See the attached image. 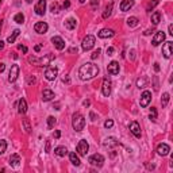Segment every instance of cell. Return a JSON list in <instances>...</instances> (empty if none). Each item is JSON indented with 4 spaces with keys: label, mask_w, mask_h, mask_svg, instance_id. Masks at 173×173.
Instances as JSON below:
<instances>
[{
    "label": "cell",
    "mask_w": 173,
    "mask_h": 173,
    "mask_svg": "<svg viewBox=\"0 0 173 173\" xmlns=\"http://www.w3.org/2000/svg\"><path fill=\"white\" fill-rule=\"evenodd\" d=\"M18 112L19 114H26L27 112V103H26V99H23V97L18 103Z\"/></svg>",
    "instance_id": "cb8c5ba5"
},
{
    "label": "cell",
    "mask_w": 173,
    "mask_h": 173,
    "mask_svg": "<svg viewBox=\"0 0 173 173\" xmlns=\"http://www.w3.org/2000/svg\"><path fill=\"white\" fill-rule=\"evenodd\" d=\"M95 37L93 35H87L84 39H82V43H81V47L84 52H88V50H91L92 47L95 46Z\"/></svg>",
    "instance_id": "8992f818"
},
{
    "label": "cell",
    "mask_w": 173,
    "mask_h": 173,
    "mask_svg": "<svg viewBox=\"0 0 173 173\" xmlns=\"http://www.w3.org/2000/svg\"><path fill=\"white\" fill-rule=\"evenodd\" d=\"M89 118H91V120H92V122H95V120H96V119H97L96 114H95V112H93V111H91V112H89Z\"/></svg>",
    "instance_id": "ee69618b"
},
{
    "label": "cell",
    "mask_w": 173,
    "mask_h": 173,
    "mask_svg": "<svg viewBox=\"0 0 173 173\" xmlns=\"http://www.w3.org/2000/svg\"><path fill=\"white\" fill-rule=\"evenodd\" d=\"M114 52H115V49L112 46H110L108 49H107V54H108V56H112V54H114Z\"/></svg>",
    "instance_id": "bcb514c9"
},
{
    "label": "cell",
    "mask_w": 173,
    "mask_h": 173,
    "mask_svg": "<svg viewBox=\"0 0 173 173\" xmlns=\"http://www.w3.org/2000/svg\"><path fill=\"white\" fill-rule=\"evenodd\" d=\"M54 154L58 155V157H65L68 154V149L65 146H58L54 149Z\"/></svg>",
    "instance_id": "4316f807"
},
{
    "label": "cell",
    "mask_w": 173,
    "mask_h": 173,
    "mask_svg": "<svg viewBox=\"0 0 173 173\" xmlns=\"http://www.w3.org/2000/svg\"><path fill=\"white\" fill-rule=\"evenodd\" d=\"M62 81L66 82V84H69V82H71V80H69V77H64V79H62Z\"/></svg>",
    "instance_id": "9f6ffc18"
},
{
    "label": "cell",
    "mask_w": 173,
    "mask_h": 173,
    "mask_svg": "<svg viewBox=\"0 0 173 173\" xmlns=\"http://www.w3.org/2000/svg\"><path fill=\"white\" fill-rule=\"evenodd\" d=\"M52 42L54 43V46H56L57 50H62L65 47V42L61 37H53V38H52Z\"/></svg>",
    "instance_id": "ffe728a7"
},
{
    "label": "cell",
    "mask_w": 173,
    "mask_h": 173,
    "mask_svg": "<svg viewBox=\"0 0 173 173\" xmlns=\"http://www.w3.org/2000/svg\"><path fill=\"white\" fill-rule=\"evenodd\" d=\"M23 126L26 133H31V126H30V120L29 119H23Z\"/></svg>",
    "instance_id": "ab89813d"
},
{
    "label": "cell",
    "mask_w": 173,
    "mask_h": 173,
    "mask_svg": "<svg viewBox=\"0 0 173 173\" xmlns=\"http://www.w3.org/2000/svg\"><path fill=\"white\" fill-rule=\"evenodd\" d=\"M168 30H169V34H170V35H173V26H172V24H169Z\"/></svg>",
    "instance_id": "f5cc1de1"
},
{
    "label": "cell",
    "mask_w": 173,
    "mask_h": 173,
    "mask_svg": "<svg viewBox=\"0 0 173 173\" xmlns=\"http://www.w3.org/2000/svg\"><path fill=\"white\" fill-rule=\"evenodd\" d=\"M19 49H21L23 53H27V47L26 46H22V45H19Z\"/></svg>",
    "instance_id": "681fc988"
},
{
    "label": "cell",
    "mask_w": 173,
    "mask_h": 173,
    "mask_svg": "<svg viewBox=\"0 0 173 173\" xmlns=\"http://www.w3.org/2000/svg\"><path fill=\"white\" fill-rule=\"evenodd\" d=\"M0 4H1V0H0Z\"/></svg>",
    "instance_id": "003e7915"
},
{
    "label": "cell",
    "mask_w": 173,
    "mask_h": 173,
    "mask_svg": "<svg viewBox=\"0 0 173 173\" xmlns=\"http://www.w3.org/2000/svg\"><path fill=\"white\" fill-rule=\"evenodd\" d=\"M112 126H114V120L112 119H107L106 122H104V127H106V129H111Z\"/></svg>",
    "instance_id": "60d3db41"
},
{
    "label": "cell",
    "mask_w": 173,
    "mask_h": 173,
    "mask_svg": "<svg viewBox=\"0 0 173 173\" xmlns=\"http://www.w3.org/2000/svg\"><path fill=\"white\" fill-rule=\"evenodd\" d=\"M19 34H21V30H14V32H12L11 35L8 37V39H7V42H8V43H14L15 41H16V38H18L19 37Z\"/></svg>",
    "instance_id": "f546056e"
},
{
    "label": "cell",
    "mask_w": 173,
    "mask_h": 173,
    "mask_svg": "<svg viewBox=\"0 0 173 173\" xmlns=\"http://www.w3.org/2000/svg\"><path fill=\"white\" fill-rule=\"evenodd\" d=\"M137 87L139 89L145 88V87H146V79H145V77H139V79L137 80Z\"/></svg>",
    "instance_id": "e575fe53"
},
{
    "label": "cell",
    "mask_w": 173,
    "mask_h": 173,
    "mask_svg": "<svg viewBox=\"0 0 173 173\" xmlns=\"http://www.w3.org/2000/svg\"><path fill=\"white\" fill-rule=\"evenodd\" d=\"M154 89H158V82H157V77H154Z\"/></svg>",
    "instance_id": "db71d44e"
},
{
    "label": "cell",
    "mask_w": 173,
    "mask_h": 173,
    "mask_svg": "<svg viewBox=\"0 0 173 173\" xmlns=\"http://www.w3.org/2000/svg\"><path fill=\"white\" fill-rule=\"evenodd\" d=\"M111 85H112L111 80H110L108 77H104V80H103L102 92H103V95H104L106 97H108L110 95H111Z\"/></svg>",
    "instance_id": "ba28073f"
},
{
    "label": "cell",
    "mask_w": 173,
    "mask_h": 173,
    "mask_svg": "<svg viewBox=\"0 0 173 173\" xmlns=\"http://www.w3.org/2000/svg\"><path fill=\"white\" fill-rule=\"evenodd\" d=\"M172 53H173V42L170 41L165 42L164 46H162V54H164V57L165 58H170Z\"/></svg>",
    "instance_id": "9c48e42d"
},
{
    "label": "cell",
    "mask_w": 173,
    "mask_h": 173,
    "mask_svg": "<svg viewBox=\"0 0 173 173\" xmlns=\"http://www.w3.org/2000/svg\"><path fill=\"white\" fill-rule=\"evenodd\" d=\"M26 1H27V3H31V1H32V0H26Z\"/></svg>",
    "instance_id": "03108f58"
},
{
    "label": "cell",
    "mask_w": 173,
    "mask_h": 173,
    "mask_svg": "<svg viewBox=\"0 0 173 173\" xmlns=\"http://www.w3.org/2000/svg\"><path fill=\"white\" fill-rule=\"evenodd\" d=\"M52 99H54V92L52 89H43V92H42V100L43 102H50Z\"/></svg>",
    "instance_id": "603a6c76"
},
{
    "label": "cell",
    "mask_w": 173,
    "mask_h": 173,
    "mask_svg": "<svg viewBox=\"0 0 173 173\" xmlns=\"http://www.w3.org/2000/svg\"><path fill=\"white\" fill-rule=\"evenodd\" d=\"M88 162L91 165H93V166H97V168H102L103 164H104V157H103L102 154H99V153H96V154H92L91 157L88 158Z\"/></svg>",
    "instance_id": "277c9868"
},
{
    "label": "cell",
    "mask_w": 173,
    "mask_h": 173,
    "mask_svg": "<svg viewBox=\"0 0 173 173\" xmlns=\"http://www.w3.org/2000/svg\"><path fill=\"white\" fill-rule=\"evenodd\" d=\"M34 11H35L37 15H41V16L45 15V12H46V0H39L34 7Z\"/></svg>",
    "instance_id": "5bb4252c"
},
{
    "label": "cell",
    "mask_w": 173,
    "mask_h": 173,
    "mask_svg": "<svg viewBox=\"0 0 173 173\" xmlns=\"http://www.w3.org/2000/svg\"><path fill=\"white\" fill-rule=\"evenodd\" d=\"M3 47H4V42H3V41H0V50L3 49Z\"/></svg>",
    "instance_id": "6125c7cd"
},
{
    "label": "cell",
    "mask_w": 173,
    "mask_h": 173,
    "mask_svg": "<svg viewBox=\"0 0 173 173\" xmlns=\"http://www.w3.org/2000/svg\"><path fill=\"white\" fill-rule=\"evenodd\" d=\"M164 41H165V32L164 31H157L154 34V37H153V39H152V45L153 46H158V45L162 43Z\"/></svg>",
    "instance_id": "8fae6325"
},
{
    "label": "cell",
    "mask_w": 173,
    "mask_h": 173,
    "mask_svg": "<svg viewBox=\"0 0 173 173\" xmlns=\"http://www.w3.org/2000/svg\"><path fill=\"white\" fill-rule=\"evenodd\" d=\"M118 139L115 137H108V138H106L104 139V142H103V146L104 147H115V146H118Z\"/></svg>",
    "instance_id": "ac0fdd59"
},
{
    "label": "cell",
    "mask_w": 173,
    "mask_h": 173,
    "mask_svg": "<svg viewBox=\"0 0 173 173\" xmlns=\"http://www.w3.org/2000/svg\"><path fill=\"white\" fill-rule=\"evenodd\" d=\"M154 71L160 72V64H158V62H155V64H154Z\"/></svg>",
    "instance_id": "c3c4849f"
},
{
    "label": "cell",
    "mask_w": 173,
    "mask_h": 173,
    "mask_svg": "<svg viewBox=\"0 0 173 173\" xmlns=\"http://www.w3.org/2000/svg\"><path fill=\"white\" fill-rule=\"evenodd\" d=\"M134 6V0H122V3H120V10L123 12L129 11L130 8H133Z\"/></svg>",
    "instance_id": "7402d4cb"
},
{
    "label": "cell",
    "mask_w": 173,
    "mask_h": 173,
    "mask_svg": "<svg viewBox=\"0 0 173 173\" xmlns=\"http://www.w3.org/2000/svg\"><path fill=\"white\" fill-rule=\"evenodd\" d=\"M149 119L152 120V122H155V120H157V110H155L154 107H152V108H150V115H149Z\"/></svg>",
    "instance_id": "d590c367"
},
{
    "label": "cell",
    "mask_w": 173,
    "mask_h": 173,
    "mask_svg": "<svg viewBox=\"0 0 173 173\" xmlns=\"http://www.w3.org/2000/svg\"><path fill=\"white\" fill-rule=\"evenodd\" d=\"M170 152V147L169 145L166 144H160L158 146H157V153H158L160 155H168Z\"/></svg>",
    "instance_id": "d6986e66"
},
{
    "label": "cell",
    "mask_w": 173,
    "mask_h": 173,
    "mask_svg": "<svg viewBox=\"0 0 173 173\" xmlns=\"http://www.w3.org/2000/svg\"><path fill=\"white\" fill-rule=\"evenodd\" d=\"M46 152H50V142H46Z\"/></svg>",
    "instance_id": "6f0895ef"
},
{
    "label": "cell",
    "mask_w": 173,
    "mask_h": 173,
    "mask_svg": "<svg viewBox=\"0 0 173 173\" xmlns=\"http://www.w3.org/2000/svg\"><path fill=\"white\" fill-rule=\"evenodd\" d=\"M76 149H77V153H79L80 155H87V153H88V150H89V145L85 139H81V141L77 144Z\"/></svg>",
    "instance_id": "52a82bcc"
},
{
    "label": "cell",
    "mask_w": 173,
    "mask_h": 173,
    "mask_svg": "<svg viewBox=\"0 0 173 173\" xmlns=\"http://www.w3.org/2000/svg\"><path fill=\"white\" fill-rule=\"evenodd\" d=\"M112 7H114V3L112 1H110L108 4H107L106 10H104V12H103V19H108L110 16H111L112 14Z\"/></svg>",
    "instance_id": "d4e9b609"
},
{
    "label": "cell",
    "mask_w": 173,
    "mask_h": 173,
    "mask_svg": "<svg viewBox=\"0 0 173 173\" xmlns=\"http://www.w3.org/2000/svg\"><path fill=\"white\" fill-rule=\"evenodd\" d=\"M138 18H135V16H130L129 19H127V24H129L130 27H137L138 26Z\"/></svg>",
    "instance_id": "4dcf8cb0"
},
{
    "label": "cell",
    "mask_w": 173,
    "mask_h": 173,
    "mask_svg": "<svg viewBox=\"0 0 173 173\" xmlns=\"http://www.w3.org/2000/svg\"><path fill=\"white\" fill-rule=\"evenodd\" d=\"M80 3H85V0H79Z\"/></svg>",
    "instance_id": "e7e4bbea"
},
{
    "label": "cell",
    "mask_w": 173,
    "mask_h": 173,
    "mask_svg": "<svg viewBox=\"0 0 173 173\" xmlns=\"http://www.w3.org/2000/svg\"><path fill=\"white\" fill-rule=\"evenodd\" d=\"M50 11L53 12V14H58V12H60L58 3H52V6H50Z\"/></svg>",
    "instance_id": "f35d334b"
},
{
    "label": "cell",
    "mask_w": 173,
    "mask_h": 173,
    "mask_svg": "<svg viewBox=\"0 0 173 173\" xmlns=\"http://www.w3.org/2000/svg\"><path fill=\"white\" fill-rule=\"evenodd\" d=\"M119 64H118L116 61H111L108 64V66H107V71H108L110 74H112V76H115V74H119Z\"/></svg>",
    "instance_id": "9a60e30c"
},
{
    "label": "cell",
    "mask_w": 173,
    "mask_h": 173,
    "mask_svg": "<svg viewBox=\"0 0 173 173\" xmlns=\"http://www.w3.org/2000/svg\"><path fill=\"white\" fill-rule=\"evenodd\" d=\"M34 50H35V52H39V50H41V46H39V45H37V46L34 47Z\"/></svg>",
    "instance_id": "94428289"
},
{
    "label": "cell",
    "mask_w": 173,
    "mask_h": 173,
    "mask_svg": "<svg viewBox=\"0 0 173 173\" xmlns=\"http://www.w3.org/2000/svg\"><path fill=\"white\" fill-rule=\"evenodd\" d=\"M150 100H152V92L150 91H144V93L141 95V100H139V104L141 107H147L149 106Z\"/></svg>",
    "instance_id": "4fadbf2b"
},
{
    "label": "cell",
    "mask_w": 173,
    "mask_h": 173,
    "mask_svg": "<svg viewBox=\"0 0 173 173\" xmlns=\"http://www.w3.org/2000/svg\"><path fill=\"white\" fill-rule=\"evenodd\" d=\"M14 21L16 22V23H19V24H22L24 22V15L22 14V12H18V14L15 15L14 16Z\"/></svg>",
    "instance_id": "d6a6232c"
},
{
    "label": "cell",
    "mask_w": 173,
    "mask_h": 173,
    "mask_svg": "<svg viewBox=\"0 0 173 173\" xmlns=\"http://www.w3.org/2000/svg\"><path fill=\"white\" fill-rule=\"evenodd\" d=\"M56 123H57V119L54 116L47 118V127H49V129H53V127L56 126Z\"/></svg>",
    "instance_id": "836d02e7"
},
{
    "label": "cell",
    "mask_w": 173,
    "mask_h": 173,
    "mask_svg": "<svg viewBox=\"0 0 173 173\" xmlns=\"http://www.w3.org/2000/svg\"><path fill=\"white\" fill-rule=\"evenodd\" d=\"M4 69H6V65H4L3 62H1V64H0V73H1V72H3Z\"/></svg>",
    "instance_id": "11a10c76"
},
{
    "label": "cell",
    "mask_w": 173,
    "mask_h": 173,
    "mask_svg": "<svg viewBox=\"0 0 173 173\" xmlns=\"http://www.w3.org/2000/svg\"><path fill=\"white\" fill-rule=\"evenodd\" d=\"M99 54H100V49H97V50H95L93 53H92V56H91V58L92 60H96L97 57H99Z\"/></svg>",
    "instance_id": "b9f144b4"
},
{
    "label": "cell",
    "mask_w": 173,
    "mask_h": 173,
    "mask_svg": "<svg viewBox=\"0 0 173 173\" xmlns=\"http://www.w3.org/2000/svg\"><path fill=\"white\" fill-rule=\"evenodd\" d=\"M97 35L100 37V38H112V37L115 35V31L114 30H111V29H103V30H100L99 31V34Z\"/></svg>",
    "instance_id": "e0dca14e"
},
{
    "label": "cell",
    "mask_w": 173,
    "mask_h": 173,
    "mask_svg": "<svg viewBox=\"0 0 173 173\" xmlns=\"http://www.w3.org/2000/svg\"><path fill=\"white\" fill-rule=\"evenodd\" d=\"M169 99H170V96H169V93H168V92L162 93V99H161L162 107H166V106H168V103H169Z\"/></svg>",
    "instance_id": "1f68e13d"
},
{
    "label": "cell",
    "mask_w": 173,
    "mask_h": 173,
    "mask_svg": "<svg viewBox=\"0 0 173 173\" xmlns=\"http://www.w3.org/2000/svg\"><path fill=\"white\" fill-rule=\"evenodd\" d=\"M76 26H77V22H76L74 18H69V19H66V22H65V27H66L68 30L76 29Z\"/></svg>",
    "instance_id": "83f0119b"
},
{
    "label": "cell",
    "mask_w": 173,
    "mask_h": 173,
    "mask_svg": "<svg viewBox=\"0 0 173 173\" xmlns=\"http://www.w3.org/2000/svg\"><path fill=\"white\" fill-rule=\"evenodd\" d=\"M158 3H160V0H150L149 4H147V7H146V10L150 12L153 8H154L155 6H157V4H158Z\"/></svg>",
    "instance_id": "8d00e7d4"
},
{
    "label": "cell",
    "mask_w": 173,
    "mask_h": 173,
    "mask_svg": "<svg viewBox=\"0 0 173 173\" xmlns=\"http://www.w3.org/2000/svg\"><path fill=\"white\" fill-rule=\"evenodd\" d=\"M82 104H84V107H89L91 102H89V100H84V102H82Z\"/></svg>",
    "instance_id": "f907efd6"
},
{
    "label": "cell",
    "mask_w": 173,
    "mask_h": 173,
    "mask_svg": "<svg viewBox=\"0 0 173 173\" xmlns=\"http://www.w3.org/2000/svg\"><path fill=\"white\" fill-rule=\"evenodd\" d=\"M19 76V65L14 64L11 66V71H10V74H8V81L10 82H15L16 79Z\"/></svg>",
    "instance_id": "30bf717a"
},
{
    "label": "cell",
    "mask_w": 173,
    "mask_h": 173,
    "mask_svg": "<svg viewBox=\"0 0 173 173\" xmlns=\"http://www.w3.org/2000/svg\"><path fill=\"white\" fill-rule=\"evenodd\" d=\"M72 126H73V129L76 130L77 133L82 131L85 127V118L82 116L80 112H76V114H73V118H72Z\"/></svg>",
    "instance_id": "3957f363"
},
{
    "label": "cell",
    "mask_w": 173,
    "mask_h": 173,
    "mask_svg": "<svg viewBox=\"0 0 173 173\" xmlns=\"http://www.w3.org/2000/svg\"><path fill=\"white\" fill-rule=\"evenodd\" d=\"M21 162H22V160H21V155L19 154H12L10 157V165L12 168H18L21 165Z\"/></svg>",
    "instance_id": "44dd1931"
},
{
    "label": "cell",
    "mask_w": 173,
    "mask_h": 173,
    "mask_svg": "<svg viewBox=\"0 0 173 173\" xmlns=\"http://www.w3.org/2000/svg\"><path fill=\"white\" fill-rule=\"evenodd\" d=\"M27 82H29V84H35V82H37V80H35V77H34V76H30L29 77V79H27Z\"/></svg>",
    "instance_id": "7bdbcfd3"
},
{
    "label": "cell",
    "mask_w": 173,
    "mask_h": 173,
    "mask_svg": "<svg viewBox=\"0 0 173 173\" xmlns=\"http://www.w3.org/2000/svg\"><path fill=\"white\" fill-rule=\"evenodd\" d=\"M161 22V12L160 11H155L152 14V23L153 26H157V24Z\"/></svg>",
    "instance_id": "484cf974"
},
{
    "label": "cell",
    "mask_w": 173,
    "mask_h": 173,
    "mask_svg": "<svg viewBox=\"0 0 173 173\" xmlns=\"http://www.w3.org/2000/svg\"><path fill=\"white\" fill-rule=\"evenodd\" d=\"M97 74H99V68H97V65L92 64V62H87V64L81 65V68H80L79 71V76L81 80H91L93 79V77H96Z\"/></svg>",
    "instance_id": "6da1fadb"
},
{
    "label": "cell",
    "mask_w": 173,
    "mask_h": 173,
    "mask_svg": "<svg viewBox=\"0 0 173 173\" xmlns=\"http://www.w3.org/2000/svg\"><path fill=\"white\" fill-rule=\"evenodd\" d=\"M69 160H71V162L74 165V166H79L81 162H80V158L77 157V154L74 152H72V153H69Z\"/></svg>",
    "instance_id": "f1b7e54d"
},
{
    "label": "cell",
    "mask_w": 173,
    "mask_h": 173,
    "mask_svg": "<svg viewBox=\"0 0 173 173\" xmlns=\"http://www.w3.org/2000/svg\"><path fill=\"white\" fill-rule=\"evenodd\" d=\"M53 137H54V138H57V139H58V138L61 137V133H60L58 130H57V131H54V135H53Z\"/></svg>",
    "instance_id": "7dc6e473"
},
{
    "label": "cell",
    "mask_w": 173,
    "mask_h": 173,
    "mask_svg": "<svg viewBox=\"0 0 173 173\" xmlns=\"http://www.w3.org/2000/svg\"><path fill=\"white\" fill-rule=\"evenodd\" d=\"M47 29H49V26H47L46 22H38V23H35V26H34V30H35V32H38V34H45V32L47 31Z\"/></svg>",
    "instance_id": "2e32d148"
},
{
    "label": "cell",
    "mask_w": 173,
    "mask_h": 173,
    "mask_svg": "<svg viewBox=\"0 0 173 173\" xmlns=\"http://www.w3.org/2000/svg\"><path fill=\"white\" fill-rule=\"evenodd\" d=\"M91 6H92V8H96L97 6H99V1H97V0H91Z\"/></svg>",
    "instance_id": "f6af8a7d"
},
{
    "label": "cell",
    "mask_w": 173,
    "mask_h": 173,
    "mask_svg": "<svg viewBox=\"0 0 173 173\" xmlns=\"http://www.w3.org/2000/svg\"><path fill=\"white\" fill-rule=\"evenodd\" d=\"M57 74H58V69H57V66H54V65H49V66L46 68V71H45V77H46L49 81L56 80Z\"/></svg>",
    "instance_id": "5b68a950"
},
{
    "label": "cell",
    "mask_w": 173,
    "mask_h": 173,
    "mask_svg": "<svg viewBox=\"0 0 173 173\" xmlns=\"http://www.w3.org/2000/svg\"><path fill=\"white\" fill-rule=\"evenodd\" d=\"M130 53H131V60H134L135 58V56H134V54H135V50H131Z\"/></svg>",
    "instance_id": "680465c9"
},
{
    "label": "cell",
    "mask_w": 173,
    "mask_h": 173,
    "mask_svg": "<svg viewBox=\"0 0 173 173\" xmlns=\"http://www.w3.org/2000/svg\"><path fill=\"white\" fill-rule=\"evenodd\" d=\"M69 6H71V3H69L68 0H66V1H64V4H62V7H64V8H68Z\"/></svg>",
    "instance_id": "816d5d0a"
},
{
    "label": "cell",
    "mask_w": 173,
    "mask_h": 173,
    "mask_svg": "<svg viewBox=\"0 0 173 173\" xmlns=\"http://www.w3.org/2000/svg\"><path fill=\"white\" fill-rule=\"evenodd\" d=\"M54 58H56V56H54V54H47V56L42 57V58L30 57L29 62H30V64H35V65H38V66H47V65H50V62L53 61Z\"/></svg>",
    "instance_id": "7a4b0ae2"
},
{
    "label": "cell",
    "mask_w": 173,
    "mask_h": 173,
    "mask_svg": "<svg viewBox=\"0 0 173 173\" xmlns=\"http://www.w3.org/2000/svg\"><path fill=\"white\" fill-rule=\"evenodd\" d=\"M6 150H7V142L4 139H0V154H4Z\"/></svg>",
    "instance_id": "74e56055"
},
{
    "label": "cell",
    "mask_w": 173,
    "mask_h": 173,
    "mask_svg": "<svg viewBox=\"0 0 173 173\" xmlns=\"http://www.w3.org/2000/svg\"><path fill=\"white\" fill-rule=\"evenodd\" d=\"M69 52H71V53H74V52H77V47H72V49H69Z\"/></svg>",
    "instance_id": "91938a15"
},
{
    "label": "cell",
    "mask_w": 173,
    "mask_h": 173,
    "mask_svg": "<svg viewBox=\"0 0 173 173\" xmlns=\"http://www.w3.org/2000/svg\"><path fill=\"white\" fill-rule=\"evenodd\" d=\"M1 24H3V21H0V29H1Z\"/></svg>",
    "instance_id": "be15d7a7"
},
{
    "label": "cell",
    "mask_w": 173,
    "mask_h": 173,
    "mask_svg": "<svg viewBox=\"0 0 173 173\" xmlns=\"http://www.w3.org/2000/svg\"><path fill=\"white\" fill-rule=\"evenodd\" d=\"M130 131L134 135L135 138H141L142 137V131H141V126L138 124V122H131L130 123Z\"/></svg>",
    "instance_id": "7c38bea8"
}]
</instances>
